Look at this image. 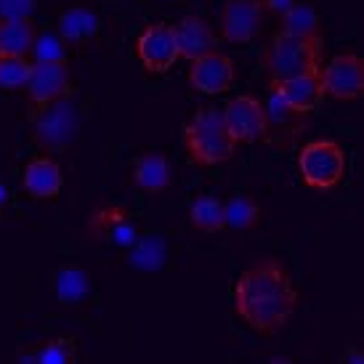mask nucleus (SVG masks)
<instances>
[{
	"instance_id": "obj_1",
	"label": "nucleus",
	"mask_w": 364,
	"mask_h": 364,
	"mask_svg": "<svg viewBox=\"0 0 364 364\" xmlns=\"http://www.w3.org/2000/svg\"><path fill=\"white\" fill-rule=\"evenodd\" d=\"M298 304L301 293L293 282V272L277 255L253 261L234 284V314L263 338L282 333L298 311Z\"/></svg>"
},
{
	"instance_id": "obj_2",
	"label": "nucleus",
	"mask_w": 364,
	"mask_h": 364,
	"mask_svg": "<svg viewBox=\"0 0 364 364\" xmlns=\"http://www.w3.org/2000/svg\"><path fill=\"white\" fill-rule=\"evenodd\" d=\"M183 152L197 168H215L229 162L237 152V144L226 131L221 107H200L192 120L183 125Z\"/></svg>"
},
{
	"instance_id": "obj_3",
	"label": "nucleus",
	"mask_w": 364,
	"mask_h": 364,
	"mask_svg": "<svg viewBox=\"0 0 364 364\" xmlns=\"http://www.w3.org/2000/svg\"><path fill=\"white\" fill-rule=\"evenodd\" d=\"M263 72L269 82H282L306 72H319L324 64V41L316 38H295L277 32L261 56Z\"/></svg>"
},
{
	"instance_id": "obj_4",
	"label": "nucleus",
	"mask_w": 364,
	"mask_h": 364,
	"mask_svg": "<svg viewBox=\"0 0 364 364\" xmlns=\"http://www.w3.org/2000/svg\"><path fill=\"white\" fill-rule=\"evenodd\" d=\"M75 96H64L59 102L48 104L43 109H30L32 141L46 152L64 154L72 149L80 133V112L72 102Z\"/></svg>"
},
{
	"instance_id": "obj_5",
	"label": "nucleus",
	"mask_w": 364,
	"mask_h": 364,
	"mask_svg": "<svg viewBox=\"0 0 364 364\" xmlns=\"http://www.w3.org/2000/svg\"><path fill=\"white\" fill-rule=\"evenodd\" d=\"M346 149L335 139H314L298 152V171L309 189L330 192L346 176Z\"/></svg>"
},
{
	"instance_id": "obj_6",
	"label": "nucleus",
	"mask_w": 364,
	"mask_h": 364,
	"mask_svg": "<svg viewBox=\"0 0 364 364\" xmlns=\"http://www.w3.org/2000/svg\"><path fill=\"white\" fill-rule=\"evenodd\" d=\"M226 131L234 139V144H261L269 141L272 133V117L255 96L240 93L221 107Z\"/></svg>"
},
{
	"instance_id": "obj_7",
	"label": "nucleus",
	"mask_w": 364,
	"mask_h": 364,
	"mask_svg": "<svg viewBox=\"0 0 364 364\" xmlns=\"http://www.w3.org/2000/svg\"><path fill=\"white\" fill-rule=\"evenodd\" d=\"M85 240L93 245H120V247H131L136 242V223H133L131 208L122 203H107L96 205L82 226Z\"/></svg>"
},
{
	"instance_id": "obj_8",
	"label": "nucleus",
	"mask_w": 364,
	"mask_h": 364,
	"mask_svg": "<svg viewBox=\"0 0 364 364\" xmlns=\"http://www.w3.org/2000/svg\"><path fill=\"white\" fill-rule=\"evenodd\" d=\"M136 59L149 75H165L176 67L178 56V46H176V35H173V24L168 21H152L146 24L139 38L133 43Z\"/></svg>"
},
{
	"instance_id": "obj_9",
	"label": "nucleus",
	"mask_w": 364,
	"mask_h": 364,
	"mask_svg": "<svg viewBox=\"0 0 364 364\" xmlns=\"http://www.w3.org/2000/svg\"><path fill=\"white\" fill-rule=\"evenodd\" d=\"M322 91L333 102H359L364 93V59L354 51L338 53L319 70Z\"/></svg>"
},
{
	"instance_id": "obj_10",
	"label": "nucleus",
	"mask_w": 364,
	"mask_h": 364,
	"mask_svg": "<svg viewBox=\"0 0 364 364\" xmlns=\"http://www.w3.org/2000/svg\"><path fill=\"white\" fill-rule=\"evenodd\" d=\"M64 96H75L70 61H32L30 80H27V99L32 109H43Z\"/></svg>"
},
{
	"instance_id": "obj_11",
	"label": "nucleus",
	"mask_w": 364,
	"mask_h": 364,
	"mask_svg": "<svg viewBox=\"0 0 364 364\" xmlns=\"http://www.w3.org/2000/svg\"><path fill=\"white\" fill-rule=\"evenodd\" d=\"M266 11L261 9L258 0H226L221 9V38L234 46L253 43L263 30H266Z\"/></svg>"
},
{
	"instance_id": "obj_12",
	"label": "nucleus",
	"mask_w": 364,
	"mask_h": 364,
	"mask_svg": "<svg viewBox=\"0 0 364 364\" xmlns=\"http://www.w3.org/2000/svg\"><path fill=\"white\" fill-rule=\"evenodd\" d=\"M234 82H237V64L229 53L208 51L192 59V67H189L192 91L203 96H218V93L232 91Z\"/></svg>"
},
{
	"instance_id": "obj_13",
	"label": "nucleus",
	"mask_w": 364,
	"mask_h": 364,
	"mask_svg": "<svg viewBox=\"0 0 364 364\" xmlns=\"http://www.w3.org/2000/svg\"><path fill=\"white\" fill-rule=\"evenodd\" d=\"M269 91L274 93V102L277 107H282L290 114H309L316 107H322L324 91H322V77L319 72H306L298 77L282 82H269Z\"/></svg>"
},
{
	"instance_id": "obj_14",
	"label": "nucleus",
	"mask_w": 364,
	"mask_h": 364,
	"mask_svg": "<svg viewBox=\"0 0 364 364\" xmlns=\"http://www.w3.org/2000/svg\"><path fill=\"white\" fill-rule=\"evenodd\" d=\"M131 181L139 192L157 197V194H165L176 183V173L171 168V160L162 152H144L133 160Z\"/></svg>"
},
{
	"instance_id": "obj_15",
	"label": "nucleus",
	"mask_w": 364,
	"mask_h": 364,
	"mask_svg": "<svg viewBox=\"0 0 364 364\" xmlns=\"http://www.w3.org/2000/svg\"><path fill=\"white\" fill-rule=\"evenodd\" d=\"M21 186H24V192L27 197L32 200H56L64 189V176H61V168L59 162L53 160V157H32L27 162V168H24V176H21Z\"/></svg>"
},
{
	"instance_id": "obj_16",
	"label": "nucleus",
	"mask_w": 364,
	"mask_h": 364,
	"mask_svg": "<svg viewBox=\"0 0 364 364\" xmlns=\"http://www.w3.org/2000/svg\"><path fill=\"white\" fill-rule=\"evenodd\" d=\"M173 35H176V46H178V56L186 61L197 59L208 51H215L218 46V35L203 16L189 14L173 24Z\"/></svg>"
},
{
	"instance_id": "obj_17",
	"label": "nucleus",
	"mask_w": 364,
	"mask_h": 364,
	"mask_svg": "<svg viewBox=\"0 0 364 364\" xmlns=\"http://www.w3.org/2000/svg\"><path fill=\"white\" fill-rule=\"evenodd\" d=\"M64 43V48H82L91 46L99 35H102V19L85 6H72L59 16V32H56Z\"/></svg>"
},
{
	"instance_id": "obj_18",
	"label": "nucleus",
	"mask_w": 364,
	"mask_h": 364,
	"mask_svg": "<svg viewBox=\"0 0 364 364\" xmlns=\"http://www.w3.org/2000/svg\"><path fill=\"white\" fill-rule=\"evenodd\" d=\"M21 362L38 364H75L77 362V341L72 335H53L43 343H35L19 354Z\"/></svg>"
},
{
	"instance_id": "obj_19",
	"label": "nucleus",
	"mask_w": 364,
	"mask_h": 364,
	"mask_svg": "<svg viewBox=\"0 0 364 364\" xmlns=\"http://www.w3.org/2000/svg\"><path fill=\"white\" fill-rule=\"evenodd\" d=\"M38 41V27L30 16L0 19V53L9 56H30Z\"/></svg>"
},
{
	"instance_id": "obj_20",
	"label": "nucleus",
	"mask_w": 364,
	"mask_h": 364,
	"mask_svg": "<svg viewBox=\"0 0 364 364\" xmlns=\"http://www.w3.org/2000/svg\"><path fill=\"white\" fill-rule=\"evenodd\" d=\"M51 293L56 295L59 304H80L85 295L91 293V279L88 272L80 266H59L51 274Z\"/></svg>"
},
{
	"instance_id": "obj_21",
	"label": "nucleus",
	"mask_w": 364,
	"mask_h": 364,
	"mask_svg": "<svg viewBox=\"0 0 364 364\" xmlns=\"http://www.w3.org/2000/svg\"><path fill=\"white\" fill-rule=\"evenodd\" d=\"M189 223L192 229L203 234H221L226 232V218H223V200L215 194H200L189 205Z\"/></svg>"
},
{
	"instance_id": "obj_22",
	"label": "nucleus",
	"mask_w": 364,
	"mask_h": 364,
	"mask_svg": "<svg viewBox=\"0 0 364 364\" xmlns=\"http://www.w3.org/2000/svg\"><path fill=\"white\" fill-rule=\"evenodd\" d=\"M223 218H226V232H250L263 218V208L258 200L247 194H237L232 200L223 203Z\"/></svg>"
},
{
	"instance_id": "obj_23",
	"label": "nucleus",
	"mask_w": 364,
	"mask_h": 364,
	"mask_svg": "<svg viewBox=\"0 0 364 364\" xmlns=\"http://www.w3.org/2000/svg\"><path fill=\"white\" fill-rule=\"evenodd\" d=\"M279 24H282L279 32L295 35V38H316V35H322V16L304 0H295L293 9H287L279 16Z\"/></svg>"
},
{
	"instance_id": "obj_24",
	"label": "nucleus",
	"mask_w": 364,
	"mask_h": 364,
	"mask_svg": "<svg viewBox=\"0 0 364 364\" xmlns=\"http://www.w3.org/2000/svg\"><path fill=\"white\" fill-rule=\"evenodd\" d=\"M30 72H32V61L27 56L0 53V88H6V91L27 88Z\"/></svg>"
},
{
	"instance_id": "obj_25",
	"label": "nucleus",
	"mask_w": 364,
	"mask_h": 364,
	"mask_svg": "<svg viewBox=\"0 0 364 364\" xmlns=\"http://www.w3.org/2000/svg\"><path fill=\"white\" fill-rule=\"evenodd\" d=\"M32 53H35V61H59L64 59V43H61L59 35L46 32V35H38Z\"/></svg>"
},
{
	"instance_id": "obj_26",
	"label": "nucleus",
	"mask_w": 364,
	"mask_h": 364,
	"mask_svg": "<svg viewBox=\"0 0 364 364\" xmlns=\"http://www.w3.org/2000/svg\"><path fill=\"white\" fill-rule=\"evenodd\" d=\"M32 9H35V0H0V19L30 16Z\"/></svg>"
},
{
	"instance_id": "obj_27",
	"label": "nucleus",
	"mask_w": 364,
	"mask_h": 364,
	"mask_svg": "<svg viewBox=\"0 0 364 364\" xmlns=\"http://www.w3.org/2000/svg\"><path fill=\"white\" fill-rule=\"evenodd\" d=\"M258 3H261V9L266 11V16H277V19H279L284 11L293 9L295 0H258Z\"/></svg>"
},
{
	"instance_id": "obj_28",
	"label": "nucleus",
	"mask_w": 364,
	"mask_h": 364,
	"mask_svg": "<svg viewBox=\"0 0 364 364\" xmlns=\"http://www.w3.org/2000/svg\"><path fill=\"white\" fill-rule=\"evenodd\" d=\"M9 189H6V186H3V183H0V223L6 221V213H9Z\"/></svg>"
},
{
	"instance_id": "obj_29",
	"label": "nucleus",
	"mask_w": 364,
	"mask_h": 364,
	"mask_svg": "<svg viewBox=\"0 0 364 364\" xmlns=\"http://www.w3.org/2000/svg\"><path fill=\"white\" fill-rule=\"evenodd\" d=\"M176 3H183V0H176Z\"/></svg>"
}]
</instances>
